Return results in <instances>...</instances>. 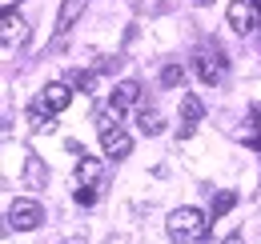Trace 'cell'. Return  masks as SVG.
<instances>
[{
  "instance_id": "1",
  "label": "cell",
  "mask_w": 261,
  "mask_h": 244,
  "mask_svg": "<svg viewBox=\"0 0 261 244\" xmlns=\"http://www.w3.org/2000/svg\"><path fill=\"white\" fill-rule=\"evenodd\" d=\"M165 232H169L173 244H201L205 232H209V212H201V208H193V204H181V208L169 212Z\"/></svg>"
},
{
  "instance_id": "2",
  "label": "cell",
  "mask_w": 261,
  "mask_h": 244,
  "mask_svg": "<svg viewBox=\"0 0 261 244\" xmlns=\"http://www.w3.org/2000/svg\"><path fill=\"white\" fill-rule=\"evenodd\" d=\"M225 20L237 36H253L261 32V0H229Z\"/></svg>"
},
{
  "instance_id": "3",
  "label": "cell",
  "mask_w": 261,
  "mask_h": 244,
  "mask_svg": "<svg viewBox=\"0 0 261 244\" xmlns=\"http://www.w3.org/2000/svg\"><path fill=\"white\" fill-rule=\"evenodd\" d=\"M193 68H197V76H201L205 84H221L229 60H225V52H221L217 44H205V48H197V52H193Z\"/></svg>"
},
{
  "instance_id": "4",
  "label": "cell",
  "mask_w": 261,
  "mask_h": 244,
  "mask_svg": "<svg viewBox=\"0 0 261 244\" xmlns=\"http://www.w3.org/2000/svg\"><path fill=\"white\" fill-rule=\"evenodd\" d=\"M8 224L16 228V232H33L44 224V208L36 204L33 196H20V200H12V208H8Z\"/></svg>"
},
{
  "instance_id": "5",
  "label": "cell",
  "mask_w": 261,
  "mask_h": 244,
  "mask_svg": "<svg viewBox=\"0 0 261 244\" xmlns=\"http://www.w3.org/2000/svg\"><path fill=\"white\" fill-rule=\"evenodd\" d=\"M205 116V104H201V96L197 92H181V124H177V136L181 140H189L197 132V124Z\"/></svg>"
},
{
  "instance_id": "6",
  "label": "cell",
  "mask_w": 261,
  "mask_h": 244,
  "mask_svg": "<svg viewBox=\"0 0 261 244\" xmlns=\"http://www.w3.org/2000/svg\"><path fill=\"white\" fill-rule=\"evenodd\" d=\"M0 36H4V48L12 52V48H16V40H20V44L29 40V20H24L20 12L4 8V20H0Z\"/></svg>"
},
{
  "instance_id": "7",
  "label": "cell",
  "mask_w": 261,
  "mask_h": 244,
  "mask_svg": "<svg viewBox=\"0 0 261 244\" xmlns=\"http://www.w3.org/2000/svg\"><path fill=\"white\" fill-rule=\"evenodd\" d=\"M100 148H105V156H113V160H125V156L133 152V136L117 124V128H105L100 132Z\"/></svg>"
},
{
  "instance_id": "8",
  "label": "cell",
  "mask_w": 261,
  "mask_h": 244,
  "mask_svg": "<svg viewBox=\"0 0 261 244\" xmlns=\"http://www.w3.org/2000/svg\"><path fill=\"white\" fill-rule=\"evenodd\" d=\"M36 100H40V104H44V108L57 116V112H65L68 104H72V84L53 80V84H44V88H40V96H36Z\"/></svg>"
},
{
  "instance_id": "9",
  "label": "cell",
  "mask_w": 261,
  "mask_h": 244,
  "mask_svg": "<svg viewBox=\"0 0 261 244\" xmlns=\"http://www.w3.org/2000/svg\"><path fill=\"white\" fill-rule=\"evenodd\" d=\"M109 104L117 108V112H125V108H133V104H141V80H121L117 88H113V96H109Z\"/></svg>"
},
{
  "instance_id": "10",
  "label": "cell",
  "mask_w": 261,
  "mask_h": 244,
  "mask_svg": "<svg viewBox=\"0 0 261 244\" xmlns=\"http://www.w3.org/2000/svg\"><path fill=\"white\" fill-rule=\"evenodd\" d=\"M44 184H48V168L36 152H29L24 156V188H44Z\"/></svg>"
},
{
  "instance_id": "11",
  "label": "cell",
  "mask_w": 261,
  "mask_h": 244,
  "mask_svg": "<svg viewBox=\"0 0 261 244\" xmlns=\"http://www.w3.org/2000/svg\"><path fill=\"white\" fill-rule=\"evenodd\" d=\"M76 180H81V188H97L100 184V160L97 156H81L76 160Z\"/></svg>"
},
{
  "instance_id": "12",
  "label": "cell",
  "mask_w": 261,
  "mask_h": 244,
  "mask_svg": "<svg viewBox=\"0 0 261 244\" xmlns=\"http://www.w3.org/2000/svg\"><path fill=\"white\" fill-rule=\"evenodd\" d=\"M85 4H89V0H65V4H61V12H57V32H68V28H72V24H76V16L85 12Z\"/></svg>"
},
{
  "instance_id": "13",
  "label": "cell",
  "mask_w": 261,
  "mask_h": 244,
  "mask_svg": "<svg viewBox=\"0 0 261 244\" xmlns=\"http://www.w3.org/2000/svg\"><path fill=\"white\" fill-rule=\"evenodd\" d=\"M141 132H145V136H161L165 132V116L161 112H157V108H141Z\"/></svg>"
},
{
  "instance_id": "14",
  "label": "cell",
  "mask_w": 261,
  "mask_h": 244,
  "mask_svg": "<svg viewBox=\"0 0 261 244\" xmlns=\"http://www.w3.org/2000/svg\"><path fill=\"white\" fill-rule=\"evenodd\" d=\"M233 204H237V192H229V188H221V192L213 196V204H209V216L217 220V216H225L229 208H233Z\"/></svg>"
},
{
  "instance_id": "15",
  "label": "cell",
  "mask_w": 261,
  "mask_h": 244,
  "mask_svg": "<svg viewBox=\"0 0 261 244\" xmlns=\"http://www.w3.org/2000/svg\"><path fill=\"white\" fill-rule=\"evenodd\" d=\"M29 124H33L36 132H44V128L53 124V112H48V108H44L40 100H33V104H29Z\"/></svg>"
},
{
  "instance_id": "16",
  "label": "cell",
  "mask_w": 261,
  "mask_h": 244,
  "mask_svg": "<svg viewBox=\"0 0 261 244\" xmlns=\"http://www.w3.org/2000/svg\"><path fill=\"white\" fill-rule=\"evenodd\" d=\"M68 84H72V92H93V88H97V72H85V68H72V76H68Z\"/></svg>"
},
{
  "instance_id": "17",
  "label": "cell",
  "mask_w": 261,
  "mask_h": 244,
  "mask_svg": "<svg viewBox=\"0 0 261 244\" xmlns=\"http://www.w3.org/2000/svg\"><path fill=\"white\" fill-rule=\"evenodd\" d=\"M161 84H165V88L185 84V68H181V64H165V68H161Z\"/></svg>"
},
{
  "instance_id": "18",
  "label": "cell",
  "mask_w": 261,
  "mask_h": 244,
  "mask_svg": "<svg viewBox=\"0 0 261 244\" xmlns=\"http://www.w3.org/2000/svg\"><path fill=\"white\" fill-rule=\"evenodd\" d=\"M72 200L89 208V204H97V188H76V192H72Z\"/></svg>"
},
{
  "instance_id": "19",
  "label": "cell",
  "mask_w": 261,
  "mask_h": 244,
  "mask_svg": "<svg viewBox=\"0 0 261 244\" xmlns=\"http://www.w3.org/2000/svg\"><path fill=\"white\" fill-rule=\"evenodd\" d=\"M221 244H245V236H241V232H229V236H225Z\"/></svg>"
},
{
  "instance_id": "20",
  "label": "cell",
  "mask_w": 261,
  "mask_h": 244,
  "mask_svg": "<svg viewBox=\"0 0 261 244\" xmlns=\"http://www.w3.org/2000/svg\"><path fill=\"white\" fill-rule=\"evenodd\" d=\"M249 116H253V124H257V132H261V104H253V112H249Z\"/></svg>"
},
{
  "instance_id": "21",
  "label": "cell",
  "mask_w": 261,
  "mask_h": 244,
  "mask_svg": "<svg viewBox=\"0 0 261 244\" xmlns=\"http://www.w3.org/2000/svg\"><path fill=\"white\" fill-rule=\"evenodd\" d=\"M249 144H253V148L261 152V136H249Z\"/></svg>"
},
{
  "instance_id": "22",
  "label": "cell",
  "mask_w": 261,
  "mask_h": 244,
  "mask_svg": "<svg viewBox=\"0 0 261 244\" xmlns=\"http://www.w3.org/2000/svg\"><path fill=\"white\" fill-rule=\"evenodd\" d=\"M4 4H12V0H4Z\"/></svg>"
}]
</instances>
